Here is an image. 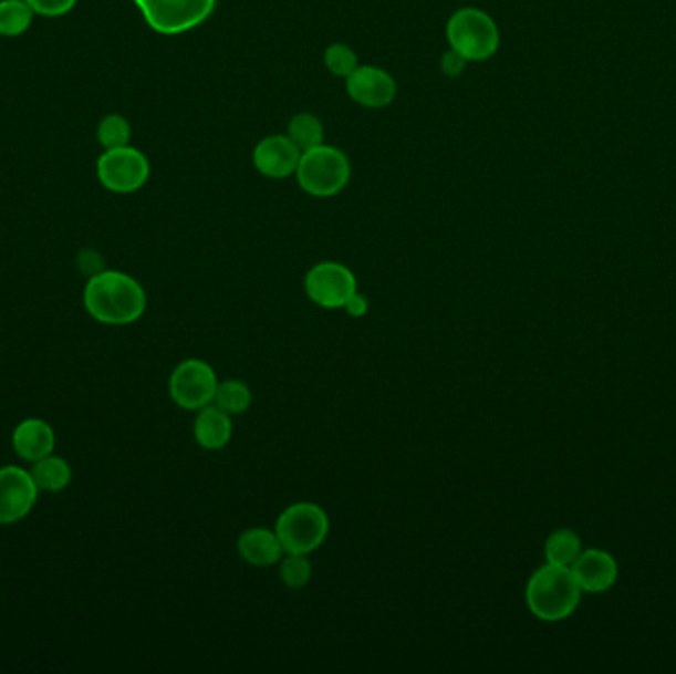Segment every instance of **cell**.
<instances>
[{"label": "cell", "instance_id": "6da1fadb", "mask_svg": "<svg viewBox=\"0 0 676 674\" xmlns=\"http://www.w3.org/2000/svg\"><path fill=\"white\" fill-rule=\"evenodd\" d=\"M84 305L95 321L113 326L139 321L147 309V295L137 279L123 271H100L87 281Z\"/></svg>", "mask_w": 676, "mask_h": 674}, {"label": "cell", "instance_id": "7a4b0ae2", "mask_svg": "<svg viewBox=\"0 0 676 674\" xmlns=\"http://www.w3.org/2000/svg\"><path fill=\"white\" fill-rule=\"evenodd\" d=\"M582 593L584 591L580 590L570 568L547 562L530 576L527 605L530 613L540 621L557 623L578 610Z\"/></svg>", "mask_w": 676, "mask_h": 674}, {"label": "cell", "instance_id": "3957f363", "mask_svg": "<svg viewBox=\"0 0 676 674\" xmlns=\"http://www.w3.org/2000/svg\"><path fill=\"white\" fill-rule=\"evenodd\" d=\"M297 183L303 193L315 198H331L343 193L351 180V160L341 148L319 145L309 148L299 160Z\"/></svg>", "mask_w": 676, "mask_h": 674}, {"label": "cell", "instance_id": "277c9868", "mask_svg": "<svg viewBox=\"0 0 676 674\" xmlns=\"http://www.w3.org/2000/svg\"><path fill=\"white\" fill-rule=\"evenodd\" d=\"M331 520L315 502H295L285 508L275 522V535L285 554H313L324 545Z\"/></svg>", "mask_w": 676, "mask_h": 674}, {"label": "cell", "instance_id": "5b68a950", "mask_svg": "<svg viewBox=\"0 0 676 674\" xmlns=\"http://www.w3.org/2000/svg\"><path fill=\"white\" fill-rule=\"evenodd\" d=\"M447 42L467 62H485L497 54L500 34L495 20L481 9L465 7L447 22Z\"/></svg>", "mask_w": 676, "mask_h": 674}, {"label": "cell", "instance_id": "8992f818", "mask_svg": "<svg viewBox=\"0 0 676 674\" xmlns=\"http://www.w3.org/2000/svg\"><path fill=\"white\" fill-rule=\"evenodd\" d=\"M218 0H135L143 19L158 34H185L200 27L216 9Z\"/></svg>", "mask_w": 676, "mask_h": 674}, {"label": "cell", "instance_id": "52a82bcc", "mask_svg": "<svg viewBox=\"0 0 676 674\" xmlns=\"http://www.w3.org/2000/svg\"><path fill=\"white\" fill-rule=\"evenodd\" d=\"M216 370L200 359H188L173 370L168 380V394L178 407L186 412H198L214 404L218 390Z\"/></svg>", "mask_w": 676, "mask_h": 674}, {"label": "cell", "instance_id": "ba28073f", "mask_svg": "<svg viewBox=\"0 0 676 674\" xmlns=\"http://www.w3.org/2000/svg\"><path fill=\"white\" fill-rule=\"evenodd\" d=\"M150 176L148 158L139 148H107L97 160V178L107 190L117 195L137 193Z\"/></svg>", "mask_w": 676, "mask_h": 674}, {"label": "cell", "instance_id": "9c48e42d", "mask_svg": "<svg viewBox=\"0 0 676 674\" xmlns=\"http://www.w3.org/2000/svg\"><path fill=\"white\" fill-rule=\"evenodd\" d=\"M356 291V276L339 261H321L306 271V297L321 309H344Z\"/></svg>", "mask_w": 676, "mask_h": 674}, {"label": "cell", "instance_id": "30bf717a", "mask_svg": "<svg viewBox=\"0 0 676 674\" xmlns=\"http://www.w3.org/2000/svg\"><path fill=\"white\" fill-rule=\"evenodd\" d=\"M32 475L17 465L0 469V525H14L30 515L38 500Z\"/></svg>", "mask_w": 676, "mask_h": 674}, {"label": "cell", "instance_id": "8fae6325", "mask_svg": "<svg viewBox=\"0 0 676 674\" xmlns=\"http://www.w3.org/2000/svg\"><path fill=\"white\" fill-rule=\"evenodd\" d=\"M346 93L354 103L371 110H382L396 100V80L376 65H358L346 77Z\"/></svg>", "mask_w": 676, "mask_h": 674}, {"label": "cell", "instance_id": "7c38bea8", "mask_svg": "<svg viewBox=\"0 0 676 674\" xmlns=\"http://www.w3.org/2000/svg\"><path fill=\"white\" fill-rule=\"evenodd\" d=\"M301 155L303 151L297 147L288 135H271L256 145L251 160L260 175L273 180H283L288 176L295 175Z\"/></svg>", "mask_w": 676, "mask_h": 674}, {"label": "cell", "instance_id": "4fadbf2b", "mask_svg": "<svg viewBox=\"0 0 676 674\" xmlns=\"http://www.w3.org/2000/svg\"><path fill=\"white\" fill-rule=\"evenodd\" d=\"M570 570L584 593H603L612 590L620 578L617 560L600 548L582 550V554L578 556L575 562L570 566Z\"/></svg>", "mask_w": 676, "mask_h": 674}, {"label": "cell", "instance_id": "5bb4252c", "mask_svg": "<svg viewBox=\"0 0 676 674\" xmlns=\"http://www.w3.org/2000/svg\"><path fill=\"white\" fill-rule=\"evenodd\" d=\"M12 447L24 462L37 463L54 453L56 435L44 419L30 417L17 425L12 434Z\"/></svg>", "mask_w": 676, "mask_h": 674}, {"label": "cell", "instance_id": "9a60e30c", "mask_svg": "<svg viewBox=\"0 0 676 674\" xmlns=\"http://www.w3.org/2000/svg\"><path fill=\"white\" fill-rule=\"evenodd\" d=\"M238 554L243 562L253 568H271L285 556L275 530L269 528H248L238 538Z\"/></svg>", "mask_w": 676, "mask_h": 674}, {"label": "cell", "instance_id": "2e32d148", "mask_svg": "<svg viewBox=\"0 0 676 674\" xmlns=\"http://www.w3.org/2000/svg\"><path fill=\"white\" fill-rule=\"evenodd\" d=\"M232 416H228L220 407L210 406L198 409L195 422V439L206 452H218L232 439Z\"/></svg>", "mask_w": 676, "mask_h": 674}, {"label": "cell", "instance_id": "e0dca14e", "mask_svg": "<svg viewBox=\"0 0 676 674\" xmlns=\"http://www.w3.org/2000/svg\"><path fill=\"white\" fill-rule=\"evenodd\" d=\"M32 479L37 483L38 490H44V492H60L64 490L70 480H72V467L70 463L56 457V455H48L40 462L32 463V469H30Z\"/></svg>", "mask_w": 676, "mask_h": 674}, {"label": "cell", "instance_id": "ac0fdd59", "mask_svg": "<svg viewBox=\"0 0 676 674\" xmlns=\"http://www.w3.org/2000/svg\"><path fill=\"white\" fill-rule=\"evenodd\" d=\"M582 550H584L582 538L570 528H558L548 536L547 545H544L547 562L565 566V568H570L575 562V558L582 554Z\"/></svg>", "mask_w": 676, "mask_h": 674}, {"label": "cell", "instance_id": "d6986e66", "mask_svg": "<svg viewBox=\"0 0 676 674\" xmlns=\"http://www.w3.org/2000/svg\"><path fill=\"white\" fill-rule=\"evenodd\" d=\"M34 10L27 0H0V37H22L30 29Z\"/></svg>", "mask_w": 676, "mask_h": 674}, {"label": "cell", "instance_id": "ffe728a7", "mask_svg": "<svg viewBox=\"0 0 676 674\" xmlns=\"http://www.w3.org/2000/svg\"><path fill=\"white\" fill-rule=\"evenodd\" d=\"M251 390L246 382L241 380H226L218 384L216 397H214V406L220 407L228 416H240L243 412H248L251 406Z\"/></svg>", "mask_w": 676, "mask_h": 674}, {"label": "cell", "instance_id": "44dd1931", "mask_svg": "<svg viewBox=\"0 0 676 674\" xmlns=\"http://www.w3.org/2000/svg\"><path fill=\"white\" fill-rule=\"evenodd\" d=\"M288 137L303 153L309 148L319 147L324 141L323 121L313 113H297L295 117L289 121Z\"/></svg>", "mask_w": 676, "mask_h": 674}, {"label": "cell", "instance_id": "7402d4cb", "mask_svg": "<svg viewBox=\"0 0 676 674\" xmlns=\"http://www.w3.org/2000/svg\"><path fill=\"white\" fill-rule=\"evenodd\" d=\"M279 576L289 590H301L313 578V566L305 554H285L281 558Z\"/></svg>", "mask_w": 676, "mask_h": 674}, {"label": "cell", "instance_id": "603a6c76", "mask_svg": "<svg viewBox=\"0 0 676 674\" xmlns=\"http://www.w3.org/2000/svg\"><path fill=\"white\" fill-rule=\"evenodd\" d=\"M97 141L105 151L107 148L127 147L131 141L129 121L121 117L117 113L103 117L100 127H97Z\"/></svg>", "mask_w": 676, "mask_h": 674}, {"label": "cell", "instance_id": "cb8c5ba5", "mask_svg": "<svg viewBox=\"0 0 676 674\" xmlns=\"http://www.w3.org/2000/svg\"><path fill=\"white\" fill-rule=\"evenodd\" d=\"M324 65L331 74L346 80L358 68V58L353 48L336 42L324 50Z\"/></svg>", "mask_w": 676, "mask_h": 674}, {"label": "cell", "instance_id": "d4e9b609", "mask_svg": "<svg viewBox=\"0 0 676 674\" xmlns=\"http://www.w3.org/2000/svg\"><path fill=\"white\" fill-rule=\"evenodd\" d=\"M30 9L34 10V14L42 17H64L70 10L74 9L77 0H27Z\"/></svg>", "mask_w": 676, "mask_h": 674}, {"label": "cell", "instance_id": "484cf974", "mask_svg": "<svg viewBox=\"0 0 676 674\" xmlns=\"http://www.w3.org/2000/svg\"><path fill=\"white\" fill-rule=\"evenodd\" d=\"M465 65H467V60H465L459 52H455V50H449V52L441 58V72H444L445 75H449V77L461 74L465 70Z\"/></svg>", "mask_w": 676, "mask_h": 674}, {"label": "cell", "instance_id": "4316f807", "mask_svg": "<svg viewBox=\"0 0 676 674\" xmlns=\"http://www.w3.org/2000/svg\"><path fill=\"white\" fill-rule=\"evenodd\" d=\"M344 311L349 313V317H354V319H362L364 314L368 313V299L362 295V293H354L349 301H346V305H344Z\"/></svg>", "mask_w": 676, "mask_h": 674}]
</instances>
